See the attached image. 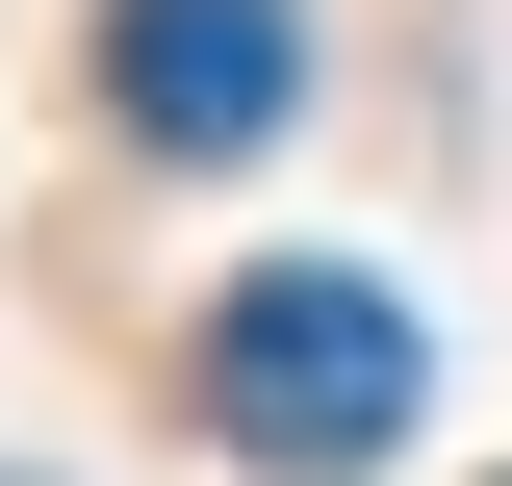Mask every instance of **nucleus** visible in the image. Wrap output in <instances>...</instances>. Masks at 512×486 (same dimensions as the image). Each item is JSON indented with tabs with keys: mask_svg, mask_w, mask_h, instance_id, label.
Segmentation results:
<instances>
[{
	"mask_svg": "<svg viewBox=\"0 0 512 486\" xmlns=\"http://www.w3.org/2000/svg\"><path fill=\"white\" fill-rule=\"evenodd\" d=\"M410 384H436V333H410L359 256H256V282L205 307V435H231V461H282V486L384 461V435H410Z\"/></svg>",
	"mask_w": 512,
	"mask_h": 486,
	"instance_id": "nucleus-1",
	"label": "nucleus"
},
{
	"mask_svg": "<svg viewBox=\"0 0 512 486\" xmlns=\"http://www.w3.org/2000/svg\"><path fill=\"white\" fill-rule=\"evenodd\" d=\"M103 77H128L154 154H256V128L308 103V26L282 0H103Z\"/></svg>",
	"mask_w": 512,
	"mask_h": 486,
	"instance_id": "nucleus-2",
	"label": "nucleus"
}]
</instances>
